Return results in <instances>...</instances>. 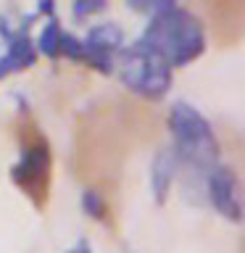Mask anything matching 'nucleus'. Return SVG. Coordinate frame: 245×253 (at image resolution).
<instances>
[{
  "mask_svg": "<svg viewBox=\"0 0 245 253\" xmlns=\"http://www.w3.org/2000/svg\"><path fill=\"white\" fill-rule=\"evenodd\" d=\"M35 50L47 55V58H69V61H82V40L74 37L71 32L61 27V21L50 16L47 24L40 29V37L35 42Z\"/></svg>",
  "mask_w": 245,
  "mask_h": 253,
  "instance_id": "6e6552de",
  "label": "nucleus"
},
{
  "mask_svg": "<svg viewBox=\"0 0 245 253\" xmlns=\"http://www.w3.org/2000/svg\"><path fill=\"white\" fill-rule=\"evenodd\" d=\"M177 174H179V164H177V156H174L171 145L161 148L153 156V164H150V185H153L156 203H166L171 182L177 179Z\"/></svg>",
  "mask_w": 245,
  "mask_h": 253,
  "instance_id": "1a4fd4ad",
  "label": "nucleus"
},
{
  "mask_svg": "<svg viewBox=\"0 0 245 253\" xmlns=\"http://www.w3.org/2000/svg\"><path fill=\"white\" fill-rule=\"evenodd\" d=\"M100 11H106V3H74L71 5V13L77 19H84L87 13H100Z\"/></svg>",
  "mask_w": 245,
  "mask_h": 253,
  "instance_id": "9b49d317",
  "label": "nucleus"
},
{
  "mask_svg": "<svg viewBox=\"0 0 245 253\" xmlns=\"http://www.w3.org/2000/svg\"><path fill=\"white\" fill-rule=\"evenodd\" d=\"M169 132L174 156L187 182H205L208 171L219 164V140L211 124L190 103H174L169 111Z\"/></svg>",
  "mask_w": 245,
  "mask_h": 253,
  "instance_id": "f03ea898",
  "label": "nucleus"
},
{
  "mask_svg": "<svg viewBox=\"0 0 245 253\" xmlns=\"http://www.w3.org/2000/svg\"><path fill=\"white\" fill-rule=\"evenodd\" d=\"M32 16H37V13L24 16L21 24L0 19V35L5 37V45H8L5 53L0 55V79H5V77H11V74H19V71L29 69L32 63L37 61L35 40L29 37V21H32Z\"/></svg>",
  "mask_w": 245,
  "mask_h": 253,
  "instance_id": "39448f33",
  "label": "nucleus"
},
{
  "mask_svg": "<svg viewBox=\"0 0 245 253\" xmlns=\"http://www.w3.org/2000/svg\"><path fill=\"white\" fill-rule=\"evenodd\" d=\"M114 71H119V79L126 90L145 100H161L169 92L174 74L169 63L161 55H156L148 45H142L140 40H134L119 50Z\"/></svg>",
  "mask_w": 245,
  "mask_h": 253,
  "instance_id": "7ed1b4c3",
  "label": "nucleus"
},
{
  "mask_svg": "<svg viewBox=\"0 0 245 253\" xmlns=\"http://www.w3.org/2000/svg\"><path fill=\"white\" fill-rule=\"evenodd\" d=\"M205 195H208V203L224 219L229 221L243 219V190L232 166H224V164L213 166L208 177H205Z\"/></svg>",
  "mask_w": 245,
  "mask_h": 253,
  "instance_id": "423d86ee",
  "label": "nucleus"
},
{
  "mask_svg": "<svg viewBox=\"0 0 245 253\" xmlns=\"http://www.w3.org/2000/svg\"><path fill=\"white\" fill-rule=\"evenodd\" d=\"M69 253H92V248H90V243H87V240H79Z\"/></svg>",
  "mask_w": 245,
  "mask_h": 253,
  "instance_id": "f8f14e48",
  "label": "nucleus"
},
{
  "mask_svg": "<svg viewBox=\"0 0 245 253\" xmlns=\"http://www.w3.org/2000/svg\"><path fill=\"white\" fill-rule=\"evenodd\" d=\"M124 42V32L114 21H100L84 35L82 40V61L90 69H98L100 74H111L114 71V61Z\"/></svg>",
  "mask_w": 245,
  "mask_h": 253,
  "instance_id": "20e7f679",
  "label": "nucleus"
},
{
  "mask_svg": "<svg viewBox=\"0 0 245 253\" xmlns=\"http://www.w3.org/2000/svg\"><path fill=\"white\" fill-rule=\"evenodd\" d=\"M50 177V150L42 140L29 142L21 148L19 161L11 166V179L27 193H42Z\"/></svg>",
  "mask_w": 245,
  "mask_h": 253,
  "instance_id": "0eeeda50",
  "label": "nucleus"
},
{
  "mask_svg": "<svg viewBox=\"0 0 245 253\" xmlns=\"http://www.w3.org/2000/svg\"><path fill=\"white\" fill-rule=\"evenodd\" d=\"M82 211H84L90 219H106V211H108L106 198H103L98 190L87 187L84 193H82Z\"/></svg>",
  "mask_w": 245,
  "mask_h": 253,
  "instance_id": "9d476101",
  "label": "nucleus"
},
{
  "mask_svg": "<svg viewBox=\"0 0 245 253\" xmlns=\"http://www.w3.org/2000/svg\"><path fill=\"white\" fill-rule=\"evenodd\" d=\"M140 42L161 55L171 69L187 66L205 50V29L203 21L187 8L177 3H156Z\"/></svg>",
  "mask_w": 245,
  "mask_h": 253,
  "instance_id": "f257e3e1",
  "label": "nucleus"
}]
</instances>
